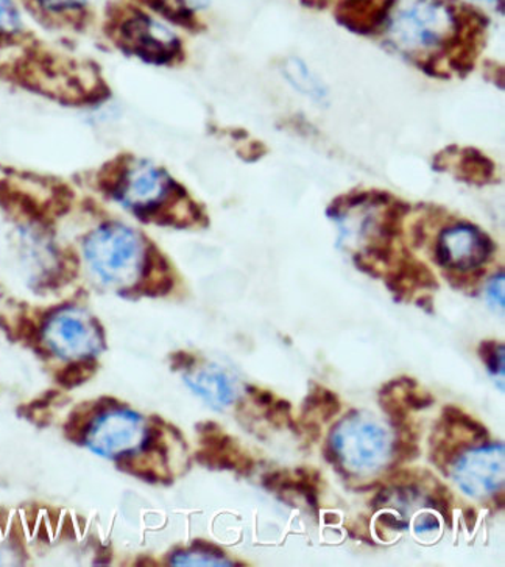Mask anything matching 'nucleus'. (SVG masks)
I'll list each match as a JSON object with an SVG mask.
<instances>
[{
  "label": "nucleus",
  "instance_id": "nucleus-34",
  "mask_svg": "<svg viewBox=\"0 0 505 567\" xmlns=\"http://www.w3.org/2000/svg\"><path fill=\"white\" fill-rule=\"evenodd\" d=\"M324 523L337 524L339 523V516L334 515V513H327V515H324Z\"/></svg>",
  "mask_w": 505,
  "mask_h": 567
},
{
  "label": "nucleus",
  "instance_id": "nucleus-33",
  "mask_svg": "<svg viewBox=\"0 0 505 567\" xmlns=\"http://www.w3.org/2000/svg\"><path fill=\"white\" fill-rule=\"evenodd\" d=\"M416 305L420 306V308L426 309L427 312H432V300L431 298H420L419 302Z\"/></svg>",
  "mask_w": 505,
  "mask_h": 567
},
{
  "label": "nucleus",
  "instance_id": "nucleus-19",
  "mask_svg": "<svg viewBox=\"0 0 505 567\" xmlns=\"http://www.w3.org/2000/svg\"><path fill=\"white\" fill-rule=\"evenodd\" d=\"M17 336L21 337L25 343L34 344V348H37V343L40 342V329H38L33 320L27 317L21 318V321H19Z\"/></svg>",
  "mask_w": 505,
  "mask_h": 567
},
{
  "label": "nucleus",
  "instance_id": "nucleus-22",
  "mask_svg": "<svg viewBox=\"0 0 505 567\" xmlns=\"http://www.w3.org/2000/svg\"><path fill=\"white\" fill-rule=\"evenodd\" d=\"M489 300L493 302H499V308H504V276L501 274L493 279V282L488 287Z\"/></svg>",
  "mask_w": 505,
  "mask_h": 567
},
{
  "label": "nucleus",
  "instance_id": "nucleus-23",
  "mask_svg": "<svg viewBox=\"0 0 505 567\" xmlns=\"http://www.w3.org/2000/svg\"><path fill=\"white\" fill-rule=\"evenodd\" d=\"M432 508L437 509L440 515L445 517L447 526H453V508H451V501L442 499V497L432 496L430 499Z\"/></svg>",
  "mask_w": 505,
  "mask_h": 567
},
{
  "label": "nucleus",
  "instance_id": "nucleus-27",
  "mask_svg": "<svg viewBox=\"0 0 505 567\" xmlns=\"http://www.w3.org/2000/svg\"><path fill=\"white\" fill-rule=\"evenodd\" d=\"M378 524H382V526L392 528V530H403L405 528L404 520L398 519L395 515H392V513H385V515L379 516Z\"/></svg>",
  "mask_w": 505,
  "mask_h": 567
},
{
  "label": "nucleus",
  "instance_id": "nucleus-32",
  "mask_svg": "<svg viewBox=\"0 0 505 567\" xmlns=\"http://www.w3.org/2000/svg\"><path fill=\"white\" fill-rule=\"evenodd\" d=\"M463 519H465V524L466 527H468V530L472 532L477 523L476 509H474L473 507L466 508L465 512H463Z\"/></svg>",
  "mask_w": 505,
  "mask_h": 567
},
{
  "label": "nucleus",
  "instance_id": "nucleus-25",
  "mask_svg": "<svg viewBox=\"0 0 505 567\" xmlns=\"http://www.w3.org/2000/svg\"><path fill=\"white\" fill-rule=\"evenodd\" d=\"M193 550L194 551H202V554L210 555V557L225 559V551L224 549H220L219 546H216V544H210L208 542H194L193 543Z\"/></svg>",
  "mask_w": 505,
  "mask_h": 567
},
{
  "label": "nucleus",
  "instance_id": "nucleus-29",
  "mask_svg": "<svg viewBox=\"0 0 505 567\" xmlns=\"http://www.w3.org/2000/svg\"><path fill=\"white\" fill-rule=\"evenodd\" d=\"M323 455L324 458H327V462L331 463L332 466L342 463V457H340L339 451L336 450V446L332 443H328L327 446L323 447Z\"/></svg>",
  "mask_w": 505,
  "mask_h": 567
},
{
  "label": "nucleus",
  "instance_id": "nucleus-31",
  "mask_svg": "<svg viewBox=\"0 0 505 567\" xmlns=\"http://www.w3.org/2000/svg\"><path fill=\"white\" fill-rule=\"evenodd\" d=\"M390 497H392V493H390L388 486H382V488L379 489L377 496H374L373 502H371V505H373L374 509H379L382 507V505L388 504Z\"/></svg>",
  "mask_w": 505,
  "mask_h": 567
},
{
  "label": "nucleus",
  "instance_id": "nucleus-4",
  "mask_svg": "<svg viewBox=\"0 0 505 567\" xmlns=\"http://www.w3.org/2000/svg\"><path fill=\"white\" fill-rule=\"evenodd\" d=\"M103 33L122 55L151 66H172L183 60V42L164 21L132 2L106 10Z\"/></svg>",
  "mask_w": 505,
  "mask_h": 567
},
{
  "label": "nucleus",
  "instance_id": "nucleus-24",
  "mask_svg": "<svg viewBox=\"0 0 505 567\" xmlns=\"http://www.w3.org/2000/svg\"><path fill=\"white\" fill-rule=\"evenodd\" d=\"M485 365H487L489 373L492 374H499L504 375V347L503 344H499L497 347V350L493 352L492 358L485 362Z\"/></svg>",
  "mask_w": 505,
  "mask_h": 567
},
{
  "label": "nucleus",
  "instance_id": "nucleus-30",
  "mask_svg": "<svg viewBox=\"0 0 505 567\" xmlns=\"http://www.w3.org/2000/svg\"><path fill=\"white\" fill-rule=\"evenodd\" d=\"M497 342H493V340H485L480 344V358L484 360V363L487 362L489 358H492L493 352L497 350Z\"/></svg>",
  "mask_w": 505,
  "mask_h": 567
},
{
  "label": "nucleus",
  "instance_id": "nucleus-15",
  "mask_svg": "<svg viewBox=\"0 0 505 567\" xmlns=\"http://www.w3.org/2000/svg\"><path fill=\"white\" fill-rule=\"evenodd\" d=\"M443 421H445L446 424L458 425L463 431L472 434L474 439H488V431L485 429V425L477 423L476 420L466 415L463 410L454 408V405H447V408L443 409Z\"/></svg>",
  "mask_w": 505,
  "mask_h": 567
},
{
  "label": "nucleus",
  "instance_id": "nucleus-6",
  "mask_svg": "<svg viewBox=\"0 0 505 567\" xmlns=\"http://www.w3.org/2000/svg\"><path fill=\"white\" fill-rule=\"evenodd\" d=\"M143 434L140 415L124 410H111L94 421L86 444L97 454L116 457L133 450Z\"/></svg>",
  "mask_w": 505,
  "mask_h": 567
},
{
  "label": "nucleus",
  "instance_id": "nucleus-3",
  "mask_svg": "<svg viewBox=\"0 0 505 567\" xmlns=\"http://www.w3.org/2000/svg\"><path fill=\"white\" fill-rule=\"evenodd\" d=\"M482 19L474 10H463L446 0H408L395 2L385 21V37L398 52L412 60L434 59L447 48L461 45V40L477 41Z\"/></svg>",
  "mask_w": 505,
  "mask_h": 567
},
{
  "label": "nucleus",
  "instance_id": "nucleus-16",
  "mask_svg": "<svg viewBox=\"0 0 505 567\" xmlns=\"http://www.w3.org/2000/svg\"><path fill=\"white\" fill-rule=\"evenodd\" d=\"M262 485L264 488L269 489V492H290L293 486V478L290 477L289 474L282 473V471H277V473H267L266 476L262 477Z\"/></svg>",
  "mask_w": 505,
  "mask_h": 567
},
{
  "label": "nucleus",
  "instance_id": "nucleus-5",
  "mask_svg": "<svg viewBox=\"0 0 505 567\" xmlns=\"http://www.w3.org/2000/svg\"><path fill=\"white\" fill-rule=\"evenodd\" d=\"M495 251L487 234L474 226H455L442 234L435 245V259L450 271L477 270Z\"/></svg>",
  "mask_w": 505,
  "mask_h": 567
},
{
  "label": "nucleus",
  "instance_id": "nucleus-20",
  "mask_svg": "<svg viewBox=\"0 0 505 567\" xmlns=\"http://www.w3.org/2000/svg\"><path fill=\"white\" fill-rule=\"evenodd\" d=\"M247 393L250 394L252 401L259 405V408L269 409L271 404H274L275 398L274 393L267 392V390L259 389V386L247 385Z\"/></svg>",
  "mask_w": 505,
  "mask_h": 567
},
{
  "label": "nucleus",
  "instance_id": "nucleus-2",
  "mask_svg": "<svg viewBox=\"0 0 505 567\" xmlns=\"http://www.w3.org/2000/svg\"><path fill=\"white\" fill-rule=\"evenodd\" d=\"M95 184L106 198L144 224L187 226L189 220L179 209L198 208L166 168L128 153L103 164L95 175Z\"/></svg>",
  "mask_w": 505,
  "mask_h": 567
},
{
  "label": "nucleus",
  "instance_id": "nucleus-11",
  "mask_svg": "<svg viewBox=\"0 0 505 567\" xmlns=\"http://www.w3.org/2000/svg\"><path fill=\"white\" fill-rule=\"evenodd\" d=\"M24 3L0 0V49L11 48L24 38Z\"/></svg>",
  "mask_w": 505,
  "mask_h": 567
},
{
  "label": "nucleus",
  "instance_id": "nucleus-18",
  "mask_svg": "<svg viewBox=\"0 0 505 567\" xmlns=\"http://www.w3.org/2000/svg\"><path fill=\"white\" fill-rule=\"evenodd\" d=\"M404 402L405 408L423 410L431 408V405L434 404V398H432L430 393L419 392L415 386V389H405Z\"/></svg>",
  "mask_w": 505,
  "mask_h": 567
},
{
  "label": "nucleus",
  "instance_id": "nucleus-10",
  "mask_svg": "<svg viewBox=\"0 0 505 567\" xmlns=\"http://www.w3.org/2000/svg\"><path fill=\"white\" fill-rule=\"evenodd\" d=\"M148 13L156 14L171 24L183 29L197 30L195 10L206 6V0H128Z\"/></svg>",
  "mask_w": 505,
  "mask_h": 567
},
{
  "label": "nucleus",
  "instance_id": "nucleus-14",
  "mask_svg": "<svg viewBox=\"0 0 505 567\" xmlns=\"http://www.w3.org/2000/svg\"><path fill=\"white\" fill-rule=\"evenodd\" d=\"M97 368V360L95 359L76 360V362L69 363L56 374V381L64 389H75V386L84 384L87 379L93 378Z\"/></svg>",
  "mask_w": 505,
  "mask_h": 567
},
{
  "label": "nucleus",
  "instance_id": "nucleus-28",
  "mask_svg": "<svg viewBox=\"0 0 505 567\" xmlns=\"http://www.w3.org/2000/svg\"><path fill=\"white\" fill-rule=\"evenodd\" d=\"M416 524H423V527H415L416 534H421V532L437 530L439 528L437 519L431 515L421 516Z\"/></svg>",
  "mask_w": 505,
  "mask_h": 567
},
{
  "label": "nucleus",
  "instance_id": "nucleus-1",
  "mask_svg": "<svg viewBox=\"0 0 505 567\" xmlns=\"http://www.w3.org/2000/svg\"><path fill=\"white\" fill-rule=\"evenodd\" d=\"M84 258L93 274L105 286L114 287L122 297L130 293L164 297L174 289L166 258L153 244H145L135 229L118 221H105L87 234L83 243Z\"/></svg>",
  "mask_w": 505,
  "mask_h": 567
},
{
  "label": "nucleus",
  "instance_id": "nucleus-13",
  "mask_svg": "<svg viewBox=\"0 0 505 567\" xmlns=\"http://www.w3.org/2000/svg\"><path fill=\"white\" fill-rule=\"evenodd\" d=\"M286 76L297 90L305 92L316 101H323L324 95H327L319 80L313 79L309 69L301 61L290 60L286 66Z\"/></svg>",
  "mask_w": 505,
  "mask_h": 567
},
{
  "label": "nucleus",
  "instance_id": "nucleus-17",
  "mask_svg": "<svg viewBox=\"0 0 505 567\" xmlns=\"http://www.w3.org/2000/svg\"><path fill=\"white\" fill-rule=\"evenodd\" d=\"M393 452H395L396 460H400L401 463L409 462V460H415L420 455L419 446H416V442L413 439H408V436H401L400 440H396L395 446H393Z\"/></svg>",
  "mask_w": 505,
  "mask_h": 567
},
{
  "label": "nucleus",
  "instance_id": "nucleus-7",
  "mask_svg": "<svg viewBox=\"0 0 505 567\" xmlns=\"http://www.w3.org/2000/svg\"><path fill=\"white\" fill-rule=\"evenodd\" d=\"M97 321L87 324L84 318L71 312H60L45 324L44 334L53 351L63 358H90L99 350Z\"/></svg>",
  "mask_w": 505,
  "mask_h": 567
},
{
  "label": "nucleus",
  "instance_id": "nucleus-8",
  "mask_svg": "<svg viewBox=\"0 0 505 567\" xmlns=\"http://www.w3.org/2000/svg\"><path fill=\"white\" fill-rule=\"evenodd\" d=\"M396 0H340L336 18L351 32L370 34L385 25Z\"/></svg>",
  "mask_w": 505,
  "mask_h": 567
},
{
  "label": "nucleus",
  "instance_id": "nucleus-26",
  "mask_svg": "<svg viewBox=\"0 0 505 567\" xmlns=\"http://www.w3.org/2000/svg\"><path fill=\"white\" fill-rule=\"evenodd\" d=\"M390 482L395 486H401V488H408V486H413L415 476H413L411 471H396V473L390 476Z\"/></svg>",
  "mask_w": 505,
  "mask_h": 567
},
{
  "label": "nucleus",
  "instance_id": "nucleus-12",
  "mask_svg": "<svg viewBox=\"0 0 505 567\" xmlns=\"http://www.w3.org/2000/svg\"><path fill=\"white\" fill-rule=\"evenodd\" d=\"M187 385L205 398L214 408L227 405L233 401L231 390H229L227 378L221 373L205 371L197 379L185 378Z\"/></svg>",
  "mask_w": 505,
  "mask_h": 567
},
{
  "label": "nucleus",
  "instance_id": "nucleus-21",
  "mask_svg": "<svg viewBox=\"0 0 505 567\" xmlns=\"http://www.w3.org/2000/svg\"><path fill=\"white\" fill-rule=\"evenodd\" d=\"M171 360L172 370L175 371L189 370V368H193L195 363H197V359H195V355L190 354V352L187 351L175 352V354L171 355Z\"/></svg>",
  "mask_w": 505,
  "mask_h": 567
},
{
  "label": "nucleus",
  "instance_id": "nucleus-9",
  "mask_svg": "<svg viewBox=\"0 0 505 567\" xmlns=\"http://www.w3.org/2000/svg\"><path fill=\"white\" fill-rule=\"evenodd\" d=\"M34 18L60 29L82 30L91 18V0H22Z\"/></svg>",
  "mask_w": 505,
  "mask_h": 567
}]
</instances>
